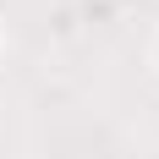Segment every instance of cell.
Wrapping results in <instances>:
<instances>
[{
	"label": "cell",
	"mask_w": 159,
	"mask_h": 159,
	"mask_svg": "<svg viewBox=\"0 0 159 159\" xmlns=\"http://www.w3.org/2000/svg\"><path fill=\"white\" fill-rule=\"evenodd\" d=\"M148 55H154V71H159V33H154V49H148Z\"/></svg>",
	"instance_id": "cell-1"
},
{
	"label": "cell",
	"mask_w": 159,
	"mask_h": 159,
	"mask_svg": "<svg viewBox=\"0 0 159 159\" xmlns=\"http://www.w3.org/2000/svg\"><path fill=\"white\" fill-rule=\"evenodd\" d=\"M0 55H6V33H0Z\"/></svg>",
	"instance_id": "cell-2"
}]
</instances>
